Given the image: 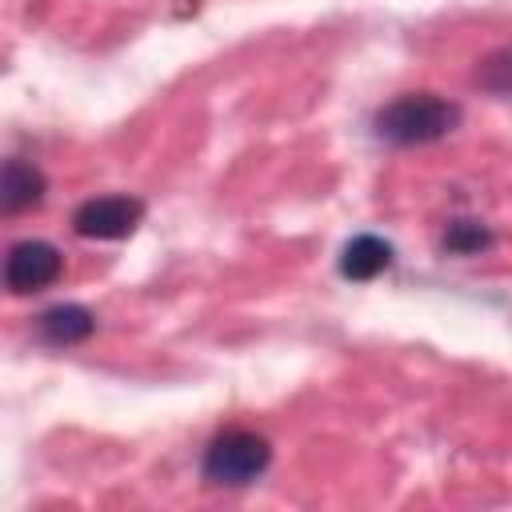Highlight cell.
Wrapping results in <instances>:
<instances>
[{
    "label": "cell",
    "mask_w": 512,
    "mask_h": 512,
    "mask_svg": "<svg viewBox=\"0 0 512 512\" xmlns=\"http://www.w3.org/2000/svg\"><path fill=\"white\" fill-rule=\"evenodd\" d=\"M460 116L464 112L456 100H444L436 92H404L372 116V132L396 148H412V144L444 140L448 132L460 128Z\"/></svg>",
    "instance_id": "1"
},
{
    "label": "cell",
    "mask_w": 512,
    "mask_h": 512,
    "mask_svg": "<svg viewBox=\"0 0 512 512\" xmlns=\"http://www.w3.org/2000/svg\"><path fill=\"white\" fill-rule=\"evenodd\" d=\"M268 464H272V444H268L260 432L228 428V432H220V436L204 448L200 472H204L208 484L240 488V484H252L256 476H264Z\"/></svg>",
    "instance_id": "2"
},
{
    "label": "cell",
    "mask_w": 512,
    "mask_h": 512,
    "mask_svg": "<svg viewBox=\"0 0 512 512\" xmlns=\"http://www.w3.org/2000/svg\"><path fill=\"white\" fill-rule=\"evenodd\" d=\"M144 220V200L116 192V196H92L72 212V228L84 240H124Z\"/></svg>",
    "instance_id": "3"
},
{
    "label": "cell",
    "mask_w": 512,
    "mask_h": 512,
    "mask_svg": "<svg viewBox=\"0 0 512 512\" xmlns=\"http://www.w3.org/2000/svg\"><path fill=\"white\" fill-rule=\"evenodd\" d=\"M64 272V256L48 244V240H20L8 248L4 260V284L12 296H28V292H44L48 284H56Z\"/></svg>",
    "instance_id": "4"
},
{
    "label": "cell",
    "mask_w": 512,
    "mask_h": 512,
    "mask_svg": "<svg viewBox=\"0 0 512 512\" xmlns=\"http://www.w3.org/2000/svg\"><path fill=\"white\" fill-rule=\"evenodd\" d=\"M44 192H48V180H44V172L36 164H28L20 156L4 160V172H0V212L4 216L36 208L44 200Z\"/></svg>",
    "instance_id": "5"
},
{
    "label": "cell",
    "mask_w": 512,
    "mask_h": 512,
    "mask_svg": "<svg viewBox=\"0 0 512 512\" xmlns=\"http://www.w3.org/2000/svg\"><path fill=\"white\" fill-rule=\"evenodd\" d=\"M36 332L44 344L52 348H68V344H84L96 332V316L84 304H56L48 312L36 316Z\"/></svg>",
    "instance_id": "6"
},
{
    "label": "cell",
    "mask_w": 512,
    "mask_h": 512,
    "mask_svg": "<svg viewBox=\"0 0 512 512\" xmlns=\"http://www.w3.org/2000/svg\"><path fill=\"white\" fill-rule=\"evenodd\" d=\"M388 264H392V244L372 236V232L352 236L340 252V276L344 280H376Z\"/></svg>",
    "instance_id": "7"
},
{
    "label": "cell",
    "mask_w": 512,
    "mask_h": 512,
    "mask_svg": "<svg viewBox=\"0 0 512 512\" xmlns=\"http://www.w3.org/2000/svg\"><path fill=\"white\" fill-rule=\"evenodd\" d=\"M440 248L452 256H480L484 248H492V232L480 220H452L440 236Z\"/></svg>",
    "instance_id": "8"
},
{
    "label": "cell",
    "mask_w": 512,
    "mask_h": 512,
    "mask_svg": "<svg viewBox=\"0 0 512 512\" xmlns=\"http://www.w3.org/2000/svg\"><path fill=\"white\" fill-rule=\"evenodd\" d=\"M476 84H480L484 92H496V96L512 92V44H508V48H496L492 56L480 60Z\"/></svg>",
    "instance_id": "9"
}]
</instances>
